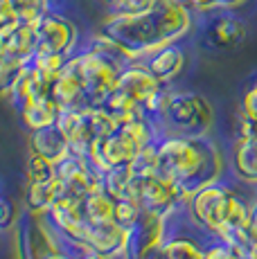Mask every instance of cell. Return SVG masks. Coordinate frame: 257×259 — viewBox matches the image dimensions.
Returning <instances> with one entry per match:
<instances>
[{"mask_svg":"<svg viewBox=\"0 0 257 259\" xmlns=\"http://www.w3.org/2000/svg\"><path fill=\"white\" fill-rule=\"evenodd\" d=\"M192 29V9L183 0H158L145 14L113 12L102 23L100 34L111 38L133 61H140L158 48L179 43Z\"/></svg>","mask_w":257,"mask_h":259,"instance_id":"obj_1","label":"cell"},{"mask_svg":"<svg viewBox=\"0 0 257 259\" xmlns=\"http://www.w3.org/2000/svg\"><path fill=\"white\" fill-rule=\"evenodd\" d=\"M156 149L158 174L169 178L185 201L199 187L219 181L224 174V158L210 136H162L156 142Z\"/></svg>","mask_w":257,"mask_h":259,"instance_id":"obj_2","label":"cell"},{"mask_svg":"<svg viewBox=\"0 0 257 259\" xmlns=\"http://www.w3.org/2000/svg\"><path fill=\"white\" fill-rule=\"evenodd\" d=\"M248 201L250 196L219 178L196 189L185 201V212L203 232L239 250L248 230Z\"/></svg>","mask_w":257,"mask_h":259,"instance_id":"obj_3","label":"cell"},{"mask_svg":"<svg viewBox=\"0 0 257 259\" xmlns=\"http://www.w3.org/2000/svg\"><path fill=\"white\" fill-rule=\"evenodd\" d=\"M215 111L210 102L199 93L181 91L169 93L162 102V108L154 117L158 126V136H185V138H203L210 136Z\"/></svg>","mask_w":257,"mask_h":259,"instance_id":"obj_4","label":"cell"},{"mask_svg":"<svg viewBox=\"0 0 257 259\" xmlns=\"http://www.w3.org/2000/svg\"><path fill=\"white\" fill-rule=\"evenodd\" d=\"M79 72L83 81V97L88 108H102L104 99L108 97L117 86V77L126 66L120 61L106 57L100 50L88 46L81 52H75Z\"/></svg>","mask_w":257,"mask_h":259,"instance_id":"obj_5","label":"cell"},{"mask_svg":"<svg viewBox=\"0 0 257 259\" xmlns=\"http://www.w3.org/2000/svg\"><path fill=\"white\" fill-rule=\"evenodd\" d=\"M145 212H154L167 217L185 203L181 196L179 187L169 181V178L160 176V174H149V176H133L131 183V196Z\"/></svg>","mask_w":257,"mask_h":259,"instance_id":"obj_6","label":"cell"},{"mask_svg":"<svg viewBox=\"0 0 257 259\" xmlns=\"http://www.w3.org/2000/svg\"><path fill=\"white\" fill-rule=\"evenodd\" d=\"M54 176L61 183L63 196L81 201L88 192L104 187V174L81 153H68L59 162H54Z\"/></svg>","mask_w":257,"mask_h":259,"instance_id":"obj_7","label":"cell"},{"mask_svg":"<svg viewBox=\"0 0 257 259\" xmlns=\"http://www.w3.org/2000/svg\"><path fill=\"white\" fill-rule=\"evenodd\" d=\"M14 241L18 259H43L48 252L59 250L43 214H32L27 210L18 217L14 226Z\"/></svg>","mask_w":257,"mask_h":259,"instance_id":"obj_8","label":"cell"},{"mask_svg":"<svg viewBox=\"0 0 257 259\" xmlns=\"http://www.w3.org/2000/svg\"><path fill=\"white\" fill-rule=\"evenodd\" d=\"M32 25H34V32H36V52L75 54L79 32L70 18L48 9Z\"/></svg>","mask_w":257,"mask_h":259,"instance_id":"obj_9","label":"cell"},{"mask_svg":"<svg viewBox=\"0 0 257 259\" xmlns=\"http://www.w3.org/2000/svg\"><path fill=\"white\" fill-rule=\"evenodd\" d=\"M210 239L212 237L207 232L190 221L187 230H165V239L147 250L142 259H203L205 243Z\"/></svg>","mask_w":257,"mask_h":259,"instance_id":"obj_10","label":"cell"},{"mask_svg":"<svg viewBox=\"0 0 257 259\" xmlns=\"http://www.w3.org/2000/svg\"><path fill=\"white\" fill-rule=\"evenodd\" d=\"M165 239V217L154 212H142V217L126 230L124 250L120 259H142L147 250Z\"/></svg>","mask_w":257,"mask_h":259,"instance_id":"obj_11","label":"cell"},{"mask_svg":"<svg viewBox=\"0 0 257 259\" xmlns=\"http://www.w3.org/2000/svg\"><path fill=\"white\" fill-rule=\"evenodd\" d=\"M54 126L61 131V136L68 140L72 153H81L88 156L91 147L95 144V133H93V117L91 108L79 106V108H61Z\"/></svg>","mask_w":257,"mask_h":259,"instance_id":"obj_12","label":"cell"},{"mask_svg":"<svg viewBox=\"0 0 257 259\" xmlns=\"http://www.w3.org/2000/svg\"><path fill=\"white\" fill-rule=\"evenodd\" d=\"M140 149L142 147H138V144L133 142L120 126H117L111 136L102 138V140H97L95 144H93L91 151H88V160L104 174L111 167L128 165Z\"/></svg>","mask_w":257,"mask_h":259,"instance_id":"obj_13","label":"cell"},{"mask_svg":"<svg viewBox=\"0 0 257 259\" xmlns=\"http://www.w3.org/2000/svg\"><path fill=\"white\" fill-rule=\"evenodd\" d=\"M50 95H52L54 102H57L59 108L86 106V97H83V81H81V72H79L75 54H70L68 63L63 66V70L57 74Z\"/></svg>","mask_w":257,"mask_h":259,"instance_id":"obj_14","label":"cell"},{"mask_svg":"<svg viewBox=\"0 0 257 259\" xmlns=\"http://www.w3.org/2000/svg\"><path fill=\"white\" fill-rule=\"evenodd\" d=\"M124 237L126 230L117 226L115 221L88 223L86 237H83V248L100 252V255L108 259H117L122 257V250H124Z\"/></svg>","mask_w":257,"mask_h":259,"instance_id":"obj_15","label":"cell"},{"mask_svg":"<svg viewBox=\"0 0 257 259\" xmlns=\"http://www.w3.org/2000/svg\"><path fill=\"white\" fill-rule=\"evenodd\" d=\"M142 63L149 68L151 74H154L158 81L169 83V81H174L183 72V68H185V52H183V48L179 43H169V46H162V48H158L156 52L147 54Z\"/></svg>","mask_w":257,"mask_h":259,"instance_id":"obj_16","label":"cell"},{"mask_svg":"<svg viewBox=\"0 0 257 259\" xmlns=\"http://www.w3.org/2000/svg\"><path fill=\"white\" fill-rule=\"evenodd\" d=\"M246 38V25L232 14L212 18L205 27V41L215 50H232Z\"/></svg>","mask_w":257,"mask_h":259,"instance_id":"obj_17","label":"cell"},{"mask_svg":"<svg viewBox=\"0 0 257 259\" xmlns=\"http://www.w3.org/2000/svg\"><path fill=\"white\" fill-rule=\"evenodd\" d=\"M0 36H3L5 54L29 63V59L36 52V32H34L32 23L18 21L16 25H12V27L0 29Z\"/></svg>","mask_w":257,"mask_h":259,"instance_id":"obj_18","label":"cell"},{"mask_svg":"<svg viewBox=\"0 0 257 259\" xmlns=\"http://www.w3.org/2000/svg\"><path fill=\"white\" fill-rule=\"evenodd\" d=\"M230 167L239 183L248 187H257V138L235 140Z\"/></svg>","mask_w":257,"mask_h":259,"instance_id":"obj_19","label":"cell"},{"mask_svg":"<svg viewBox=\"0 0 257 259\" xmlns=\"http://www.w3.org/2000/svg\"><path fill=\"white\" fill-rule=\"evenodd\" d=\"M59 111H61V108L57 106L52 95H41V97L27 102L25 106L18 111V115H21L23 126L32 133V131H38V128L52 126L59 117Z\"/></svg>","mask_w":257,"mask_h":259,"instance_id":"obj_20","label":"cell"},{"mask_svg":"<svg viewBox=\"0 0 257 259\" xmlns=\"http://www.w3.org/2000/svg\"><path fill=\"white\" fill-rule=\"evenodd\" d=\"M29 151L50 158L52 162H59L61 158H66L70 153V144L61 136V131L52 124V126L29 133Z\"/></svg>","mask_w":257,"mask_h":259,"instance_id":"obj_21","label":"cell"},{"mask_svg":"<svg viewBox=\"0 0 257 259\" xmlns=\"http://www.w3.org/2000/svg\"><path fill=\"white\" fill-rule=\"evenodd\" d=\"M61 196H63V187H61V183L57 181V176H54L50 181H43V183H27L23 203H25L27 212L48 214V210H50Z\"/></svg>","mask_w":257,"mask_h":259,"instance_id":"obj_22","label":"cell"},{"mask_svg":"<svg viewBox=\"0 0 257 259\" xmlns=\"http://www.w3.org/2000/svg\"><path fill=\"white\" fill-rule=\"evenodd\" d=\"M81 207L86 214L88 223H106L113 221V207H115V198L106 192L104 187L93 189L81 198Z\"/></svg>","mask_w":257,"mask_h":259,"instance_id":"obj_23","label":"cell"},{"mask_svg":"<svg viewBox=\"0 0 257 259\" xmlns=\"http://www.w3.org/2000/svg\"><path fill=\"white\" fill-rule=\"evenodd\" d=\"M136 174L131 171L128 165H117L104 171V189L111 194L113 198H128L131 196V183Z\"/></svg>","mask_w":257,"mask_h":259,"instance_id":"obj_24","label":"cell"},{"mask_svg":"<svg viewBox=\"0 0 257 259\" xmlns=\"http://www.w3.org/2000/svg\"><path fill=\"white\" fill-rule=\"evenodd\" d=\"M25 66H27L25 61L14 59V57H9V54H3V57H0V97H9L18 74L23 72Z\"/></svg>","mask_w":257,"mask_h":259,"instance_id":"obj_25","label":"cell"},{"mask_svg":"<svg viewBox=\"0 0 257 259\" xmlns=\"http://www.w3.org/2000/svg\"><path fill=\"white\" fill-rule=\"evenodd\" d=\"M25 178H27V183L50 181V178H54V162L50 158L29 151L27 162H25Z\"/></svg>","mask_w":257,"mask_h":259,"instance_id":"obj_26","label":"cell"},{"mask_svg":"<svg viewBox=\"0 0 257 259\" xmlns=\"http://www.w3.org/2000/svg\"><path fill=\"white\" fill-rule=\"evenodd\" d=\"M131 171L136 176H149V174H156L158 171V149H156V142L147 144L142 147L140 151L133 156V160L128 162Z\"/></svg>","mask_w":257,"mask_h":259,"instance_id":"obj_27","label":"cell"},{"mask_svg":"<svg viewBox=\"0 0 257 259\" xmlns=\"http://www.w3.org/2000/svg\"><path fill=\"white\" fill-rule=\"evenodd\" d=\"M142 212L145 210H142L133 198H117L115 207H113V221H115L120 228L128 230L131 226H136V221L142 217Z\"/></svg>","mask_w":257,"mask_h":259,"instance_id":"obj_28","label":"cell"},{"mask_svg":"<svg viewBox=\"0 0 257 259\" xmlns=\"http://www.w3.org/2000/svg\"><path fill=\"white\" fill-rule=\"evenodd\" d=\"M68 59H70V54H54V52H34V57L29 59V63H32L34 68H38V70L52 74V77H57L59 72L63 70V66L68 63Z\"/></svg>","mask_w":257,"mask_h":259,"instance_id":"obj_29","label":"cell"},{"mask_svg":"<svg viewBox=\"0 0 257 259\" xmlns=\"http://www.w3.org/2000/svg\"><path fill=\"white\" fill-rule=\"evenodd\" d=\"M203 259H246V257L241 255V252L237 250L235 246H230L228 241L212 237L210 241L205 243V255H203Z\"/></svg>","mask_w":257,"mask_h":259,"instance_id":"obj_30","label":"cell"},{"mask_svg":"<svg viewBox=\"0 0 257 259\" xmlns=\"http://www.w3.org/2000/svg\"><path fill=\"white\" fill-rule=\"evenodd\" d=\"M18 217H21V212H18L16 203L9 201L7 196H0V230L14 228L18 221Z\"/></svg>","mask_w":257,"mask_h":259,"instance_id":"obj_31","label":"cell"},{"mask_svg":"<svg viewBox=\"0 0 257 259\" xmlns=\"http://www.w3.org/2000/svg\"><path fill=\"white\" fill-rule=\"evenodd\" d=\"M158 5V0H122L120 5L113 7V12H122V14H145L149 9H154Z\"/></svg>","mask_w":257,"mask_h":259,"instance_id":"obj_32","label":"cell"},{"mask_svg":"<svg viewBox=\"0 0 257 259\" xmlns=\"http://www.w3.org/2000/svg\"><path fill=\"white\" fill-rule=\"evenodd\" d=\"M241 113L257 119V81L246 88L244 97H241Z\"/></svg>","mask_w":257,"mask_h":259,"instance_id":"obj_33","label":"cell"},{"mask_svg":"<svg viewBox=\"0 0 257 259\" xmlns=\"http://www.w3.org/2000/svg\"><path fill=\"white\" fill-rule=\"evenodd\" d=\"M18 23V14L12 0H0V29L12 27Z\"/></svg>","mask_w":257,"mask_h":259,"instance_id":"obj_34","label":"cell"},{"mask_svg":"<svg viewBox=\"0 0 257 259\" xmlns=\"http://www.w3.org/2000/svg\"><path fill=\"white\" fill-rule=\"evenodd\" d=\"M239 252L244 255L246 259H257V235L250 230H246V237L239 246Z\"/></svg>","mask_w":257,"mask_h":259,"instance_id":"obj_35","label":"cell"},{"mask_svg":"<svg viewBox=\"0 0 257 259\" xmlns=\"http://www.w3.org/2000/svg\"><path fill=\"white\" fill-rule=\"evenodd\" d=\"M248 230L257 235V187L250 194V201H248Z\"/></svg>","mask_w":257,"mask_h":259,"instance_id":"obj_36","label":"cell"},{"mask_svg":"<svg viewBox=\"0 0 257 259\" xmlns=\"http://www.w3.org/2000/svg\"><path fill=\"white\" fill-rule=\"evenodd\" d=\"M190 9H196V12H210V9H217V0H183Z\"/></svg>","mask_w":257,"mask_h":259,"instance_id":"obj_37","label":"cell"},{"mask_svg":"<svg viewBox=\"0 0 257 259\" xmlns=\"http://www.w3.org/2000/svg\"><path fill=\"white\" fill-rule=\"evenodd\" d=\"M72 259H108V257H104L95 250H88V248H79L75 255H72Z\"/></svg>","mask_w":257,"mask_h":259,"instance_id":"obj_38","label":"cell"},{"mask_svg":"<svg viewBox=\"0 0 257 259\" xmlns=\"http://www.w3.org/2000/svg\"><path fill=\"white\" fill-rule=\"evenodd\" d=\"M244 3L246 0H217V9H235Z\"/></svg>","mask_w":257,"mask_h":259,"instance_id":"obj_39","label":"cell"},{"mask_svg":"<svg viewBox=\"0 0 257 259\" xmlns=\"http://www.w3.org/2000/svg\"><path fill=\"white\" fill-rule=\"evenodd\" d=\"M43 259H72V257L66 255L63 250H52V252H48V255L43 257Z\"/></svg>","mask_w":257,"mask_h":259,"instance_id":"obj_40","label":"cell"},{"mask_svg":"<svg viewBox=\"0 0 257 259\" xmlns=\"http://www.w3.org/2000/svg\"><path fill=\"white\" fill-rule=\"evenodd\" d=\"M106 3H108V5H111V7H115V5H120V3H122V0H106Z\"/></svg>","mask_w":257,"mask_h":259,"instance_id":"obj_41","label":"cell"},{"mask_svg":"<svg viewBox=\"0 0 257 259\" xmlns=\"http://www.w3.org/2000/svg\"><path fill=\"white\" fill-rule=\"evenodd\" d=\"M5 54V46H3V36H0V57Z\"/></svg>","mask_w":257,"mask_h":259,"instance_id":"obj_42","label":"cell"}]
</instances>
